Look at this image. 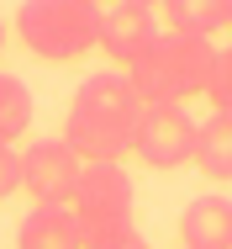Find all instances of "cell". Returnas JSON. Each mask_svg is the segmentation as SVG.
I'll list each match as a JSON object with an SVG mask.
<instances>
[{
	"label": "cell",
	"mask_w": 232,
	"mask_h": 249,
	"mask_svg": "<svg viewBox=\"0 0 232 249\" xmlns=\"http://www.w3.org/2000/svg\"><path fill=\"white\" fill-rule=\"evenodd\" d=\"M164 16H169V32H190V37H206L227 27V0H164Z\"/></svg>",
	"instance_id": "cell-11"
},
{
	"label": "cell",
	"mask_w": 232,
	"mask_h": 249,
	"mask_svg": "<svg viewBox=\"0 0 232 249\" xmlns=\"http://www.w3.org/2000/svg\"><path fill=\"white\" fill-rule=\"evenodd\" d=\"M122 5H148V11H158L164 0H122Z\"/></svg>",
	"instance_id": "cell-16"
},
{
	"label": "cell",
	"mask_w": 232,
	"mask_h": 249,
	"mask_svg": "<svg viewBox=\"0 0 232 249\" xmlns=\"http://www.w3.org/2000/svg\"><path fill=\"white\" fill-rule=\"evenodd\" d=\"M211 64H217V48L206 37L164 32L138 69H127V80H132V90L142 96V106H185L190 96H206Z\"/></svg>",
	"instance_id": "cell-2"
},
{
	"label": "cell",
	"mask_w": 232,
	"mask_h": 249,
	"mask_svg": "<svg viewBox=\"0 0 232 249\" xmlns=\"http://www.w3.org/2000/svg\"><path fill=\"white\" fill-rule=\"evenodd\" d=\"M32 127V90L16 74H0V143H16Z\"/></svg>",
	"instance_id": "cell-12"
},
{
	"label": "cell",
	"mask_w": 232,
	"mask_h": 249,
	"mask_svg": "<svg viewBox=\"0 0 232 249\" xmlns=\"http://www.w3.org/2000/svg\"><path fill=\"white\" fill-rule=\"evenodd\" d=\"M21 191V149L16 143H0V201Z\"/></svg>",
	"instance_id": "cell-14"
},
{
	"label": "cell",
	"mask_w": 232,
	"mask_h": 249,
	"mask_svg": "<svg viewBox=\"0 0 232 249\" xmlns=\"http://www.w3.org/2000/svg\"><path fill=\"white\" fill-rule=\"evenodd\" d=\"M90 249H148V239H142L138 228H122V233H111V239H100Z\"/></svg>",
	"instance_id": "cell-15"
},
{
	"label": "cell",
	"mask_w": 232,
	"mask_h": 249,
	"mask_svg": "<svg viewBox=\"0 0 232 249\" xmlns=\"http://www.w3.org/2000/svg\"><path fill=\"white\" fill-rule=\"evenodd\" d=\"M195 170L217 186H232V111H211L195 138Z\"/></svg>",
	"instance_id": "cell-10"
},
{
	"label": "cell",
	"mask_w": 232,
	"mask_h": 249,
	"mask_svg": "<svg viewBox=\"0 0 232 249\" xmlns=\"http://www.w3.org/2000/svg\"><path fill=\"white\" fill-rule=\"evenodd\" d=\"M0 48H5V27H0Z\"/></svg>",
	"instance_id": "cell-18"
},
{
	"label": "cell",
	"mask_w": 232,
	"mask_h": 249,
	"mask_svg": "<svg viewBox=\"0 0 232 249\" xmlns=\"http://www.w3.org/2000/svg\"><path fill=\"white\" fill-rule=\"evenodd\" d=\"M206 96L217 111H232V43L227 48H217V64H211V85H206Z\"/></svg>",
	"instance_id": "cell-13"
},
{
	"label": "cell",
	"mask_w": 232,
	"mask_h": 249,
	"mask_svg": "<svg viewBox=\"0 0 232 249\" xmlns=\"http://www.w3.org/2000/svg\"><path fill=\"white\" fill-rule=\"evenodd\" d=\"M227 27H232V0H227Z\"/></svg>",
	"instance_id": "cell-17"
},
{
	"label": "cell",
	"mask_w": 232,
	"mask_h": 249,
	"mask_svg": "<svg viewBox=\"0 0 232 249\" xmlns=\"http://www.w3.org/2000/svg\"><path fill=\"white\" fill-rule=\"evenodd\" d=\"M16 32L37 58L74 64L90 48H100V5H85V0H21Z\"/></svg>",
	"instance_id": "cell-3"
},
{
	"label": "cell",
	"mask_w": 232,
	"mask_h": 249,
	"mask_svg": "<svg viewBox=\"0 0 232 249\" xmlns=\"http://www.w3.org/2000/svg\"><path fill=\"white\" fill-rule=\"evenodd\" d=\"M195 138H201V122L185 106H142L132 154H142L153 170H180V164H195Z\"/></svg>",
	"instance_id": "cell-6"
},
{
	"label": "cell",
	"mask_w": 232,
	"mask_h": 249,
	"mask_svg": "<svg viewBox=\"0 0 232 249\" xmlns=\"http://www.w3.org/2000/svg\"><path fill=\"white\" fill-rule=\"evenodd\" d=\"M69 212H74V223L85 233V249L122 233V228H132V180H127V170L122 164H85Z\"/></svg>",
	"instance_id": "cell-4"
},
{
	"label": "cell",
	"mask_w": 232,
	"mask_h": 249,
	"mask_svg": "<svg viewBox=\"0 0 232 249\" xmlns=\"http://www.w3.org/2000/svg\"><path fill=\"white\" fill-rule=\"evenodd\" d=\"M85 5H100V0H85Z\"/></svg>",
	"instance_id": "cell-19"
},
{
	"label": "cell",
	"mask_w": 232,
	"mask_h": 249,
	"mask_svg": "<svg viewBox=\"0 0 232 249\" xmlns=\"http://www.w3.org/2000/svg\"><path fill=\"white\" fill-rule=\"evenodd\" d=\"M79 175H85V159L63 138H37L21 149V191L37 207H69L79 191Z\"/></svg>",
	"instance_id": "cell-5"
},
{
	"label": "cell",
	"mask_w": 232,
	"mask_h": 249,
	"mask_svg": "<svg viewBox=\"0 0 232 249\" xmlns=\"http://www.w3.org/2000/svg\"><path fill=\"white\" fill-rule=\"evenodd\" d=\"M185 249H232V201L227 196H195L180 212Z\"/></svg>",
	"instance_id": "cell-8"
},
{
	"label": "cell",
	"mask_w": 232,
	"mask_h": 249,
	"mask_svg": "<svg viewBox=\"0 0 232 249\" xmlns=\"http://www.w3.org/2000/svg\"><path fill=\"white\" fill-rule=\"evenodd\" d=\"M16 249H85V233L69 207H32L16 228Z\"/></svg>",
	"instance_id": "cell-9"
},
{
	"label": "cell",
	"mask_w": 232,
	"mask_h": 249,
	"mask_svg": "<svg viewBox=\"0 0 232 249\" xmlns=\"http://www.w3.org/2000/svg\"><path fill=\"white\" fill-rule=\"evenodd\" d=\"M138 122H142V96L132 90V80L122 69H100L69 101L63 143L85 164H116L122 154H132Z\"/></svg>",
	"instance_id": "cell-1"
},
{
	"label": "cell",
	"mask_w": 232,
	"mask_h": 249,
	"mask_svg": "<svg viewBox=\"0 0 232 249\" xmlns=\"http://www.w3.org/2000/svg\"><path fill=\"white\" fill-rule=\"evenodd\" d=\"M164 37V27H158V11H148V5H111V11H100V53L127 74V69H138L142 58L153 53V43Z\"/></svg>",
	"instance_id": "cell-7"
}]
</instances>
